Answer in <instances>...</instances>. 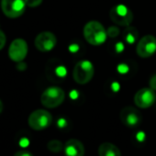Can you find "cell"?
Masks as SVG:
<instances>
[{"label":"cell","mask_w":156,"mask_h":156,"mask_svg":"<svg viewBox=\"0 0 156 156\" xmlns=\"http://www.w3.org/2000/svg\"><path fill=\"white\" fill-rule=\"evenodd\" d=\"M84 37L89 44L93 46H99L106 41L108 33L104 26L99 21L91 20L84 27Z\"/></svg>","instance_id":"cell-1"},{"label":"cell","mask_w":156,"mask_h":156,"mask_svg":"<svg viewBox=\"0 0 156 156\" xmlns=\"http://www.w3.org/2000/svg\"><path fill=\"white\" fill-rule=\"evenodd\" d=\"M95 68L90 61L83 60L78 62L73 71V77L74 81L79 85H86L89 83L94 76Z\"/></svg>","instance_id":"cell-2"},{"label":"cell","mask_w":156,"mask_h":156,"mask_svg":"<svg viewBox=\"0 0 156 156\" xmlns=\"http://www.w3.org/2000/svg\"><path fill=\"white\" fill-rule=\"evenodd\" d=\"M65 98L64 91L59 87H50L46 88L41 97L42 106L48 108H55L62 104Z\"/></svg>","instance_id":"cell-3"},{"label":"cell","mask_w":156,"mask_h":156,"mask_svg":"<svg viewBox=\"0 0 156 156\" xmlns=\"http://www.w3.org/2000/svg\"><path fill=\"white\" fill-rule=\"evenodd\" d=\"M28 122L32 129L43 130L51 126L52 122V116L45 109H37L30 115Z\"/></svg>","instance_id":"cell-4"},{"label":"cell","mask_w":156,"mask_h":156,"mask_svg":"<svg viewBox=\"0 0 156 156\" xmlns=\"http://www.w3.org/2000/svg\"><path fill=\"white\" fill-rule=\"evenodd\" d=\"M109 15L114 23L123 27H128L133 20L132 12L124 5H118L112 8Z\"/></svg>","instance_id":"cell-5"},{"label":"cell","mask_w":156,"mask_h":156,"mask_svg":"<svg viewBox=\"0 0 156 156\" xmlns=\"http://www.w3.org/2000/svg\"><path fill=\"white\" fill-rule=\"evenodd\" d=\"M25 0H1L3 13L10 19L20 17L25 11Z\"/></svg>","instance_id":"cell-6"},{"label":"cell","mask_w":156,"mask_h":156,"mask_svg":"<svg viewBox=\"0 0 156 156\" xmlns=\"http://www.w3.org/2000/svg\"><path fill=\"white\" fill-rule=\"evenodd\" d=\"M136 52L140 58H148L156 52V38L152 35L143 36L137 44Z\"/></svg>","instance_id":"cell-7"},{"label":"cell","mask_w":156,"mask_h":156,"mask_svg":"<svg viewBox=\"0 0 156 156\" xmlns=\"http://www.w3.org/2000/svg\"><path fill=\"white\" fill-rule=\"evenodd\" d=\"M28 54V43L23 39L14 40L9 49V56L10 60L16 62H22Z\"/></svg>","instance_id":"cell-8"},{"label":"cell","mask_w":156,"mask_h":156,"mask_svg":"<svg viewBox=\"0 0 156 156\" xmlns=\"http://www.w3.org/2000/svg\"><path fill=\"white\" fill-rule=\"evenodd\" d=\"M57 43L55 35L50 31H43L37 35L35 38V47L41 52H47L51 51Z\"/></svg>","instance_id":"cell-9"},{"label":"cell","mask_w":156,"mask_h":156,"mask_svg":"<svg viewBox=\"0 0 156 156\" xmlns=\"http://www.w3.org/2000/svg\"><path fill=\"white\" fill-rule=\"evenodd\" d=\"M156 97L154 90L151 87H144L140 89L134 96V103L140 108H148L155 102Z\"/></svg>","instance_id":"cell-10"},{"label":"cell","mask_w":156,"mask_h":156,"mask_svg":"<svg viewBox=\"0 0 156 156\" xmlns=\"http://www.w3.org/2000/svg\"><path fill=\"white\" fill-rule=\"evenodd\" d=\"M119 118L121 122L129 128H135L141 121L140 113L133 107L123 108L119 113Z\"/></svg>","instance_id":"cell-11"},{"label":"cell","mask_w":156,"mask_h":156,"mask_svg":"<svg viewBox=\"0 0 156 156\" xmlns=\"http://www.w3.org/2000/svg\"><path fill=\"white\" fill-rule=\"evenodd\" d=\"M64 154L65 156H84V144L76 139H71L67 140L64 146Z\"/></svg>","instance_id":"cell-12"},{"label":"cell","mask_w":156,"mask_h":156,"mask_svg":"<svg viewBox=\"0 0 156 156\" xmlns=\"http://www.w3.org/2000/svg\"><path fill=\"white\" fill-rule=\"evenodd\" d=\"M99 156H121L120 150L111 142H104L98 147Z\"/></svg>","instance_id":"cell-13"},{"label":"cell","mask_w":156,"mask_h":156,"mask_svg":"<svg viewBox=\"0 0 156 156\" xmlns=\"http://www.w3.org/2000/svg\"><path fill=\"white\" fill-rule=\"evenodd\" d=\"M47 148L50 151L53 152V153H58L60 151H62L63 149V144L62 141L58 140H50L47 144Z\"/></svg>","instance_id":"cell-14"},{"label":"cell","mask_w":156,"mask_h":156,"mask_svg":"<svg viewBox=\"0 0 156 156\" xmlns=\"http://www.w3.org/2000/svg\"><path fill=\"white\" fill-rule=\"evenodd\" d=\"M107 33H108V36L110 37V38H116L119 34V30L118 27H115V26H112V27H109L108 30H107Z\"/></svg>","instance_id":"cell-15"},{"label":"cell","mask_w":156,"mask_h":156,"mask_svg":"<svg viewBox=\"0 0 156 156\" xmlns=\"http://www.w3.org/2000/svg\"><path fill=\"white\" fill-rule=\"evenodd\" d=\"M25 3L30 8H36L42 3V0H25Z\"/></svg>","instance_id":"cell-16"},{"label":"cell","mask_w":156,"mask_h":156,"mask_svg":"<svg viewBox=\"0 0 156 156\" xmlns=\"http://www.w3.org/2000/svg\"><path fill=\"white\" fill-rule=\"evenodd\" d=\"M129 71V67L126 63H120L118 65V72L121 74H124L126 73L127 72Z\"/></svg>","instance_id":"cell-17"},{"label":"cell","mask_w":156,"mask_h":156,"mask_svg":"<svg viewBox=\"0 0 156 156\" xmlns=\"http://www.w3.org/2000/svg\"><path fill=\"white\" fill-rule=\"evenodd\" d=\"M6 41H7L6 35H5V33L1 30H0V51H1L4 48V46L6 44Z\"/></svg>","instance_id":"cell-18"},{"label":"cell","mask_w":156,"mask_h":156,"mask_svg":"<svg viewBox=\"0 0 156 156\" xmlns=\"http://www.w3.org/2000/svg\"><path fill=\"white\" fill-rule=\"evenodd\" d=\"M56 73H57L58 76L63 77V76L66 75L67 71H66V69H65L64 66H59V67H57V69H56Z\"/></svg>","instance_id":"cell-19"},{"label":"cell","mask_w":156,"mask_h":156,"mask_svg":"<svg viewBox=\"0 0 156 156\" xmlns=\"http://www.w3.org/2000/svg\"><path fill=\"white\" fill-rule=\"evenodd\" d=\"M14 156H34L30 151H27V150H20V151H18Z\"/></svg>","instance_id":"cell-20"},{"label":"cell","mask_w":156,"mask_h":156,"mask_svg":"<svg viewBox=\"0 0 156 156\" xmlns=\"http://www.w3.org/2000/svg\"><path fill=\"white\" fill-rule=\"evenodd\" d=\"M125 39H126V41H127L128 43H133L135 41V40H136V35L133 34V33H131V32H129L126 35V38Z\"/></svg>","instance_id":"cell-21"},{"label":"cell","mask_w":156,"mask_h":156,"mask_svg":"<svg viewBox=\"0 0 156 156\" xmlns=\"http://www.w3.org/2000/svg\"><path fill=\"white\" fill-rule=\"evenodd\" d=\"M150 87L152 90H156V74H153L150 79Z\"/></svg>","instance_id":"cell-22"},{"label":"cell","mask_w":156,"mask_h":156,"mask_svg":"<svg viewBox=\"0 0 156 156\" xmlns=\"http://www.w3.org/2000/svg\"><path fill=\"white\" fill-rule=\"evenodd\" d=\"M78 50H79V47H78L77 44H71V45L69 46V51H70L71 52H73V53L76 52Z\"/></svg>","instance_id":"cell-23"},{"label":"cell","mask_w":156,"mask_h":156,"mask_svg":"<svg viewBox=\"0 0 156 156\" xmlns=\"http://www.w3.org/2000/svg\"><path fill=\"white\" fill-rule=\"evenodd\" d=\"M123 50H124V45H123V43H122V42H118V43L116 44V51H117V52H121Z\"/></svg>","instance_id":"cell-24"},{"label":"cell","mask_w":156,"mask_h":156,"mask_svg":"<svg viewBox=\"0 0 156 156\" xmlns=\"http://www.w3.org/2000/svg\"><path fill=\"white\" fill-rule=\"evenodd\" d=\"M111 88H112V90H113V91L118 92V91L119 90V88H120V86H119V83H117V82H113V83L111 84Z\"/></svg>","instance_id":"cell-25"},{"label":"cell","mask_w":156,"mask_h":156,"mask_svg":"<svg viewBox=\"0 0 156 156\" xmlns=\"http://www.w3.org/2000/svg\"><path fill=\"white\" fill-rule=\"evenodd\" d=\"M65 125H66V121H65L64 119H60L58 120V126H59L60 128H62V127H64Z\"/></svg>","instance_id":"cell-26"},{"label":"cell","mask_w":156,"mask_h":156,"mask_svg":"<svg viewBox=\"0 0 156 156\" xmlns=\"http://www.w3.org/2000/svg\"><path fill=\"white\" fill-rule=\"evenodd\" d=\"M26 67H27V64L22 62H20V63L18 64V69L19 70H25Z\"/></svg>","instance_id":"cell-27"},{"label":"cell","mask_w":156,"mask_h":156,"mask_svg":"<svg viewBox=\"0 0 156 156\" xmlns=\"http://www.w3.org/2000/svg\"><path fill=\"white\" fill-rule=\"evenodd\" d=\"M70 97H71V98H73V99L77 98V97H78V93H77V91H75V90L72 91V92L70 93Z\"/></svg>","instance_id":"cell-28"},{"label":"cell","mask_w":156,"mask_h":156,"mask_svg":"<svg viewBox=\"0 0 156 156\" xmlns=\"http://www.w3.org/2000/svg\"><path fill=\"white\" fill-rule=\"evenodd\" d=\"M28 144H29V140L27 139H22L20 140V145L22 147H26V146H28Z\"/></svg>","instance_id":"cell-29"},{"label":"cell","mask_w":156,"mask_h":156,"mask_svg":"<svg viewBox=\"0 0 156 156\" xmlns=\"http://www.w3.org/2000/svg\"><path fill=\"white\" fill-rule=\"evenodd\" d=\"M144 137H145V135H144L143 132H139L138 135H137V139H138L139 140H142L144 139Z\"/></svg>","instance_id":"cell-30"},{"label":"cell","mask_w":156,"mask_h":156,"mask_svg":"<svg viewBox=\"0 0 156 156\" xmlns=\"http://www.w3.org/2000/svg\"><path fill=\"white\" fill-rule=\"evenodd\" d=\"M3 108H4L3 103H2V101H1V100H0V113H1V112L3 111Z\"/></svg>","instance_id":"cell-31"}]
</instances>
